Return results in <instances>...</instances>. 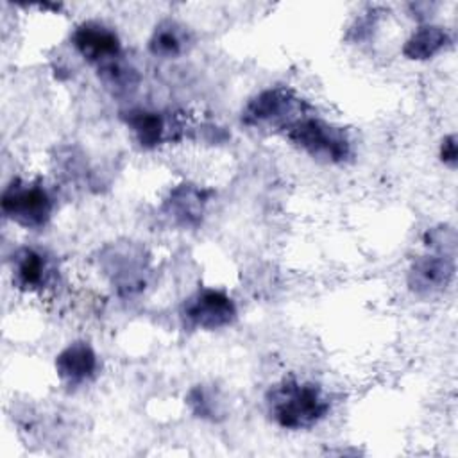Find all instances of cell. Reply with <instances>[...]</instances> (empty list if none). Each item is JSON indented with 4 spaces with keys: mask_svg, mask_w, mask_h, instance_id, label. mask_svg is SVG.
Here are the masks:
<instances>
[{
    "mask_svg": "<svg viewBox=\"0 0 458 458\" xmlns=\"http://www.w3.org/2000/svg\"><path fill=\"white\" fill-rule=\"evenodd\" d=\"M329 394L315 381L284 376L265 392L268 419L286 431H308L331 411Z\"/></svg>",
    "mask_w": 458,
    "mask_h": 458,
    "instance_id": "6da1fadb",
    "label": "cell"
},
{
    "mask_svg": "<svg viewBox=\"0 0 458 458\" xmlns=\"http://www.w3.org/2000/svg\"><path fill=\"white\" fill-rule=\"evenodd\" d=\"M311 106L290 86H268L254 93L240 113V122L256 131L283 132L308 116Z\"/></svg>",
    "mask_w": 458,
    "mask_h": 458,
    "instance_id": "7a4b0ae2",
    "label": "cell"
},
{
    "mask_svg": "<svg viewBox=\"0 0 458 458\" xmlns=\"http://www.w3.org/2000/svg\"><path fill=\"white\" fill-rule=\"evenodd\" d=\"M55 197L41 179L13 177L2 190L0 209L7 220L21 229L39 231L55 213Z\"/></svg>",
    "mask_w": 458,
    "mask_h": 458,
    "instance_id": "3957f363",
    "label": "cell"
},
{
    "mask_svg": "<svg viewBox=\"0 0 458 458\" xmlns=\"http://www.w3.org/2000/svg\"><path fill=\"white\" fill-rule=\"evenodd\" d=\"M284 138L297 150L326 165H342L352 156L349 132L317 114H308L295 122L284 131Z\"/></svg>",
    "mask_w": 458,
    "mask_h": 458,
    "instance_id": "277c9868",
    "label": "cell"
},
{
    "mask_svg": "<svg viewBox=\"0 0 458 458\" xmlns=\"http://www.w3.org/2000/svg\"><path fill=\"white\" fill-rule=\"evenodd\" d=\"M98 265L120 297L138 295L148 284L150 258L141 245L132 242L106 245Z\"/></svg>",
    "mask_w": 458,
    "mask_h": 458,
    "instance_id": "5b68a950",
    "label": "cell"
},
{
    "mask_svg": "<svg viewBox=\"0 0 458 458\" xmlns=\"http://www.w3.org/2000/svg\"><path fill=\"white\" fill-rule=\"evenodd\" d=\"M179 315L190 329L218 331L236 322L238 306L227 292L206 286L195 290L182 301Z\"/></svg>",
    "mask_w": 458,
    "mask_h": 458,
    "instance_id": "8992f818",
    "label": "cell"
},
{
    "mask_svg": "<svg viewBox=\"0 0 458 458\" xmlns=\"http://www.w3.org/2000/svg\"><path fill=\"white\" fill-rule=\"evenodd\" d=\"M120 120L143 150H154L182 136V125L174 113L148 107H129L120 111Z\"/></svg>",
    "mask_w": 458,
    "mask_h": 458,
    "instance_id": "52a82bcc",
    "label": "cell"
},
{
    "mask_svg": "<svg viewBox=\"0 0 458 458\" xmlns=\"http://www.w3.org/2000/svg\"><path fill=\"white\" fill-rule=\"evenodd\" d=\"M73 50L97 70L118 61L123 55V47L118 32L98 20H84L70 34Z\"/></svg>",
    "mask_w": 458,
    "mask_h": 458,
    "instance_id": "ba28073f",
    "label": "cell"
},
{
    "mask_svg": "<svg viewBox=\"0 0 458 458\" xmlns=\"http://www.w3.org/2000/svg\"><path fill=\"white\" fill-rule=\"evenodd\" d=\"M52 256L38 247H18L11 256L13 286L23 293H43L57 283Z\"/></svg>",
    "mask_w": 458,
    "mask_h": 458,
    "instance_id": "9c48e42d",
    "label": "cell"
},
{
    "mask_svg": "<svg viewBox=\"0 0 458 458\" xmlns=\"http://www.w3.org/2000/svg\"><path fill=\"white\" fill-rule=\"evenodd\" d=\"M211 197L213 190L195 182H179L165 195L159 213L174 227L195 229L202 224Z\"/></svg>",
    "mask_w": 458,
    "mask_h": 458,
    "instance_id": "30bf717a",
    "label": "cell"
},
{
    "mask_svg": "<svg viewBox=\"0 0 458 458\" xmlns=\"http://www.w3.org/2000/svg\"><path fill=\"white\" fill-rule=\"evenodd\" d=\"M454 272V256L428 250L410 263L406 284L417 297H435L444 293L453 284Z\"/></svg>",
    "mask_w": 458,
    "mask_h": 458,
    "instance_id": "8fae6325",
    "label": "cell"
},
{
    "mask_svg": "<svg viewBox=\"0 0 458 458\" xmlns=\"http://www.w3.org/2000/svg\"><path fill=\"white\" fill-rule=\"evenodd\" d=\"M98 354L86 340H73L64 345L54 360L57 379L68 390H77L89 385L98 374Z\"/></svg>",
    "mask_w": 458,
    "mask_h": 458,
    "instance_id": "7c38bea8",
    "label": "cell"
},
{
    "mask_svg": "<svg viewBox=\"0 0 458 458\" xmlns=\"http://www.w3.org/2000/svg\"><path fill=\"white\" fill-rule=\"evenodd\" d=\"M453 45V36L451 32L438 23L431 21H422L417 29L411 30V34L404 39L401 47L403 57L408 61H429Z\"/></svg>",
    "mask_w": 458,
    "mask_h": 458,
    "instance_id": "4fadbf2b",
    "label": "cell"
},
{
    "mask_svg": "<svg viewBox=\"0 0 458 458\" xmlns=\"http://www.w3.org/2000/svg\"><path fill=\"white\" fill-rule=\"evenodd\" d=\"M191 45L193 36L184 23L174 18H163L154 25L147 41V50L159 59H177L184 55Z\"/></svg>",
    "mask_w": 458,
    "mask_h": 458,
    "instance_id": "5bb4252c",
    "label": "cell"
},
{
    "mask_svg": "<svg viewBox=\"0 0 458 458\" xmlns=\"http://www.w3.org/2000/svg\"><path fill=\"white\" fill-rule=\"evenodd\" d=\"M184 403L190 413L200 420L220 422L227 415V401L220 388L211 383L193 385L188 390Z\"/></svg>",
    "mask_w": 458,
    "mask_h": 458,
    "instance_id": "9a60e30c",
    "label": "cell"
},
{
    "mask_svg": "<svg viewBox=\"0 0 458 458\" xmlns=\"http://www.w3.org/2000/svg\"><path fill=\"white\" fill-rule=\"evenodd\" d=\"M97 72L100 81L106 84V88L113 89L114 93H127L129 89H134L140 81L138 70L127 64L122 57L118 61H113L98 68Z\"/></svg>",
    "mask_w": 458,
    "mask_h": 458,
    "instance_id": "2e32d148",
    "label": "cell"
},
{
    "mask_svg": "<svg viewBox=\"0 0 458 458\" xmlns=\"http://www.w3.org/2000/svg\"><path fill=\"white\" fill-rule=\"evenodd\" d=\"M424 243L428 250L433 252H444L454 256V247H456V233L449 225H438L431 227L424 234Z\"/></svg>",
    "mask_w": 458,
    "mask_h": 458,
    "instance_id": "e0dca14e",
    "label": "cell"
},
{
    "mask_svg": "<svg viewBox=\"0 0 458 458\" xmlns=\"http://www.w3.org/2000/svg\"><path fill=\"white\" fill-rule=\"evenodd\" d=\"M438 157L442 161V165L449 170H454L456 165H458V140H456V134L451 132V134H445L442 140H440V145H438Z\"/></svg>",
    "mask_w": 458,
    "mask_h": 458,
    "instance_id": "ac0fdd59",
    "label": "cell"
},
{
    "mask_svg": "<svg viewBox=\"0 0 458 458\" xmlns=\"http://www.w3.org/2000/svg\"><path fill=\"white\" fill-rule=\"evenodd\" d=\"M376 27V14L365 13V16L358 18L356 23L351 27V36L354 41H360L370 34V29Z\"/></svg>",
    "mask_w": 458,
    "mask_h": 458,
    "instance_id": "d6986e66",
    "label": "cell"
}]
</instances>
